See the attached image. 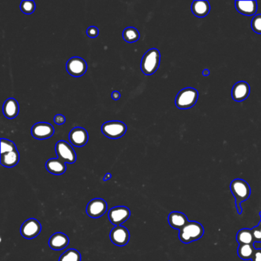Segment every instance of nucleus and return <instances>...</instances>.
Returning <instances> with one entry per match:
<instances>
[{"label": "nucleus", "mask_w": 261, "mask_h": 261, "mask_svg": "<svg viewBox=\"0 0 261 261\" xmlns=\"http://www.w3.org/2000/svg\"><path fill=\"white\" fill-rule=\"evenodd\" d=\"M65 120H66V119H65V117L62 114H57L54 117V123L56 124H58V125H62V124H65Z\"/></svg>", "instance_id": "31"}, {"label": "nucleus", "mask_w": 261, "mask_h": 261, "mask_svg": "<svg viewBox=\"0 0 261 261\" xmlns=\"http://www.w3.org/2000/svg\"><path fill=\"white\" fill-rule=\"evenodd\" d=\"M20 159V153L18 150L9 152L6 154H1V164L5 167H14L19 163Z\"/></svg>", "instance_id": "21"}, {"label": "nucleus", "mask_w": 261, "mask_h": 261, "mask_svg": "<svg viewBox=\"0 0 261 261\" xmlns=\"http://www.w3.org/2000/svg\"><path fill=\"white\" fill-rule=\"evenodd\" d=\"M160 65V52L157 49H151L147 51L142 58V72L146 75H154Z\"/></svg>", "instance_id": "3"}, {"label": "nucleus", "mask_w": 261, "mask_h": 261, "mask_svg": "<svg viewBox=\"0 0 261 261\" xmlns=\"http://www.w3.org/2000/svg\"><path fill=\"white\" fill-rule=\"evenodd\" d=\"M231 192L235 197V205L237 208L239 214L243 212L242 203L249 199L251 195V189L250 184L241 179H236L231 183Z\"/></svg>", "instance_id": "1"}, {"label": "nucleus", "mask_w": 261, "mask_h": 261, "mask_svg": "<svg viewBox=\"0 0 261 261\" xmlns=\"http://www.w3.org/2000/svg\"><path fill=\"white\" fill-rule=\"evenodd\" d=\"M205 229L202 224L198 221H188L184 228L180 230L179 238L184 244H190L202 238Z\"/></svg>", "instance_id": "2"}, {"label": "nucleus", "mask_w": 261, "mask_h": 261, "mask_svg": "<svg viewBox=\"0 0 261 261\" xmlns=\"http://www.w3.org/2000/svg\"><path fill=\"white\" fill-rule=\"evenodd\" d=\"M254 253H255V249L253 244H239L237 254H238L239 258L243 261L252 259Z\"/></svg>", "instance_id": "23"}, {"label": "nucleus", "mask_w": 261, "mask_h": 261, "mask_svg": "<svg viewBox=\"0 0 261 261\" xmlns=\"http://www.w3.org/2000/svg\"><path fill=\"white\" fill-rule=\"evenodd\" d=\"M42 231V225L38 220L30 218L23 223L20 232L22 236L25 238L33 239L40 234Z\"/></svg>", "instance_id": "8"}, {"label": "nucleus", "mask_w": 261, "mask_h": 261, "mask_svg": "<svg viewBox=\"0 0 261 261\" xmlns=\"http://www.w3.org/2000/svg\"><path fill=\"white\" fill-rule=\"evenodd\" d=\"M250 94V85L245 81H239L234 85L232 89V98L235 101H244Z\"/></svg>", "instance_id": "14"}, {"label": "nucleus", "mask_w": 261, "mask_h": 261, "mask_svg": "<svg viewBox=\"0 0 261 261\" xmlns=\"http://www.w3.org/2000/svg\"><path fill=\"white\" fill-rule=\"evenodd\" d=\"M199 92L192 87H186L180 91L176 98V105L180 109H188L196 104Z\"/></svg>", "instance_id": "4"}, {"label": "nucleus", "mask_w": 261, "mask_h": 261, "mask_svg": "<svg viewBox=\"0 0 261 261\" xmlns=\"http://www.w3.org/2000/svg\"><path fill=\"white\" fill-rule=\"evenodd\" d=\"M2 111H3L4 116L6 118H16L20 113V105L14 98H9L4 102Z\"/></svg>", "instance_id": "18"}, {"label": "nucleus", "mask_w": 261, "mask_h": 261, "mask_svg": "<svg viewBox=\"0 0 261 261\" xmlns=\"http://www.w3.org/2000/svg\"><path fill=\"white\" fill-rule=\"evenodd\" d=\"M46 169L55 176H61L66 172V163L60 158H50L46 162Z\"/></svg>", "instance_id": "17"}, {"label": "nucleus", "mask_w": 261, "mask_h": 261, "mask_svg": "<svg viewBox=\"0 0 261 261\" xmlns=\"http://www.w3.org/2000/svg\"><path fill=\"white\" fill-rule=\"evenodd\" d=\"M66 69L74 77H81L87 72V62L80 57H73L66 63Z\"/></svg>", "instance_id": "9"}, {"label": "nucleus", "mask_w": 261, "mask_h": 261, "mask_svg": "<svg viewBox=\"0 0 261 261\" xmlns=\"http://www.w3.org/2000/svg\"><path fill=\"white\" fill-rule=\"evenodd\" d=\"M127 125L118 120L108 121L101 127V130L104 134L110 139H119L122 137L127 132Z\"/></svg>", "instance_id": "5"}, {"label": "nucleus", "mask_w": 261, "mask_h": 261, "mask_svg": "<svg viewBox=\"0 0 261 261\" xmlns=\"http://www.w3.org/2000/svg\"><path fill=\"white\" fill-rule=\"evenodd\" d=\"M210 3L209 1L203 0H196L192 4V13L197 17H205L209 15L210 12Z\"/></svg>", "instance_id": "20"}, {"label": "nucleus", "mask_w": 261, "mask_h": 261, "mask_svg": "<svg viewBox=\"0 0 261 261\" xmlns=\"http://www.w3.org/2000/svg\"><path fill=\"white\" fill-rule=\"evenodd\" d=\"M20 9L25 14H31L35 9V3L32 0H24L21 2Z\"/></svg>", "instance_id": "26"}, {"label": "nucleus", "mask_w": 261, "mask_h": 261, "mask_svg": "<svg viewBox=\"0 0 261 261\" xmlns=\"http://www.w3.org/2000/svg\"><path fill=\"white\" fill-rule=\"evenodd\" d=\"M139 31L134 27H127L123 31V38L126 42L129 43H133L139 40Z\"/></svg>", "instance_id": "24"}, {"label": "nucleus", "mask_w": 261, "mask_h": 261, "mask_svg": "<svg viewBox=\"0 0 261 261\" xmlns=\"http://www.w3.org/2000/svg\"><path fill=\"white\" fill-rule=\"evenodd\" d=\"M59 261H81V254L76 249H69L61 254Z\"/></svg>", "instance_id": "25"}, {"label": "nucleus", "mask_w": 261, "mask_h": 261, "mask_svg": "<svg viewBox=\"0 0 261 261\" xmlns=\"http://www.w3.org/2000/svg\"><path fill=\"white\" fill-rule=\"evenodd\" d=\"M88 132L82 127H75L69 133L70 142L76 147H82L88 142Z\"/></svg>", "instance_id": "13"}, {"label": "nucleus", "mask_w": 261, "mask_h": 261, "mask_svg": "<svg viewBox=\"0 0 261 261\" xmlns=\"http://www.w3.org/2000/svg\"><path fill=\"white\" fill-rule=\"evenodd\" d=\"M87 35L91 39L97 38L99 35V29L95 26L89 27L87 30Z\"/></svg>", "instance_id": "29"}, {"label": "nucleus", "mask_w": 261, "mask_h": 261, "mask_svg": "<svg viewBox=\"0 0 261 261\" xmlns=\"http://www.w3.org/2000/svg\"><path fill=\"white\" fill-rule=\"evenodd\" d=\"M111 96L113 100H115V101H118V100L120 98V92L117 91H113V92L112 93Z\"/></svg>", "instance_id": "34"}, {"label": "nucleus", "mask_w": 261, "mask_h": 261, "mask_svg": "<svg viewBox=\"0 0 261 261\" xmlns=\"http://www.w3.org/2000/svg\"><path fill=\"white\" fill-rule=\"evenodd\" d=\"M202 75H203L204 76L207 77V76H209V75H210V71H209V69H205L204 70L203 72H202Z\"/></svg>", "instance_id": "36"}, {"label": "nucleus", "mask_w": 261, "mask_h": 261, "mask_svg": "<svg viewBox=\"0 0 261 261\" xmlns=\"http://www.w3.org/2000/svg\"><path fill=\"white\" fill-rule=\"evenodd\" d=\"M168 221L169 225L176 230H181L188 222V218L184 213L180 211H173L169 214Z\"/></svg>", "instance_id": "16"}, {"label": "nucleus", "mask_w": 261, "mask_h": 261, "mask_svg": "<svg viewBox=\"0 0 261 261\" xmlns=\"http://www.w3.org/2000/svg\"><path fill=\"white\" fill-rule=\"evenodd\" d=\"M260 217H261V221H260L259 225H258V228H259L260 230H261V211L259 213Z\"/></svg>", "instance_id": "37"}, {"label": "nucleus", "mask_w": 261, "mask_h": 261, "mask_svg": "<svg viewBox=\"0 0 261 261\" xmlns=\"http://www.w3.org/2000/svg\"><path fill=\"white\" fill-rule=\"evenodd\" d=\"M251 27L256 33L261 34V15L254 16L251 22Z\"/></svg>", "instance_id": "28"}, {"label": "nucleus", "mask_w": 261, "mask_h": 261, "mask_svg": "<svg viewBox=\"0 0 261 261\" xmlns=\"http://www.w3.org/2000/svg\"><path fill=\"white\" fill-rule=\"evenodd\" d=\"M110 238L113 244L120 247L127 245L130 238L129 231L125 227L115 226L112 229L110 234Z\"/></svg>", "instance_id": "11"}, {"label": "nucleus", "mask_w": 261, "mask_h": 261, "mask_svg": "<svg viewBox=\"0 0 261 261\" xmlns=\"http://www.w3.org/2000/svg\"><path fill=\"white\" fill-rule=\"evenodd\" d=\"M55 151L58 158L65 163L73 164L77 160L75 151L69 143L64 140H60L55 145Z\"/></svg>", "instance_id": "6"}, {"label": "nucleus", "mask_w": 261, "mask_h": 261, "mask_svg": "<svg viewBox=\"0 0 261 261\" xmlns=\"http://www.w3.org/2000/svg\"><path fill=\"white\" fill-rule=\"evenodd\" d=\"M15 150H17V149L13 142L3 138L1 139V154H6Z\"/></svg>", "instance_id": "27"}, {"label": "nucleus", "mask_w": 261, "mask_h": 261, "mask_svg": "<svg viewBox=\"0 0 261 261\" xmlns=\"http://www.w3.org/2000/svg\"><path fill=\"white\" fill-rule=\"evenodd\" d=\"M253 246L255 251H261V241H254Z\"/></svg>", "instance_id": "33"}, {"label": "nucleus", "mask_w": 261, "mask_h": 261, "mask_svg": "<svg viewBox=\"0 0 261 261\" xmlns=\"http://www.w3.org/2000/svg\"><path fill=\"white\" fill-rule=\"evenodd\" d=\"M251 261H261V251H255Z\"/></svg>", "instance_id": "32"}, {"label": "nucleus", "mask_w": 261, "mask_h": 261, "mask_svg": "<svg viewBox=\"0 0 261 261\" xmlns=\"http://www.w3.org/2000/svg\"><path fill=\"white\" fill-rule=\"evenodd\" d=\"M54 132V127L46 122L37 123L31 128V134L37 139H46L52 137Z\"/></svg>", "instance_id": "12"}, {"label": "nucleus", "mask_w": 261, "mask_h": 261, "mask_svg": "<svg viewBox=\"0 0 261 261\" xmlns=\"http://www.w3.org/2000/svg\"><path fill=\"white\" fill-rule=\"evenodd\" d=\"M235 7L241 14L253 16L258 10V2L257 1H236Z\"/></svg>", "instance_id": "19"}, {"label": "nucleus", "mask_w": 261, "mask_h": 261, "mask_svg": "<svg viewBox=\"0 0 261 261\" xmlns=\"http://www.w3.org/2000/svg\"><path fill=\"white\" fill-rule=\"evenodd\" d=\"M69 244V238L65 234L58 232L51 236L49 239V247L54 251H61Z\"/></svg>", "instance_id": "15"}, {"label": "nucleus", "mask_w": 261, "mask_h": 261, "mask_svg": "<svg viewBox=\"0 0 261 261\" xmlns=\"http://www.w3.org/2000/svg\"><path fill=\"white\" fill-rule=\"evenodd\" d=\"M111 178V173H106V174L105 175L104 178V181H107V180H110Z\"/></svg>", "instance_id": "35"}, {"label": "nucleus", "mask_w": 261, "mask_h": 261, "mask_svg": "<svg viewBox=\"0 0 261 261\" xmlns=\"http://www.w3.org/2000/svg\"><path fill=\"white\" fill-rule=\"evenodd\" d=\"M87 215L92 218H101L107 211V203L102 199H94L87 204Z\"/></svg>", "instance_id": "10"}, {"label": "nucleus", "mask_w": 261, "mask_h": 261, "mask_svg": "<svg viewBox=\"0 0 261 261\" xmlns=\"http://www.w3.org/2000/svg\"><path fill=\"white\" fill-rule=\"evenodd\" d=\"M130 210L125 206H117L110 209L108 213V218L110 222L115 226H120L129 219Z\"/></svg>", "instance_id": "7"}, {"label": "nucleus", "mask_w": 261, "mask_h": 261, "mask_svg": "<svg viewBox=\"0 0 261 261\" xmlns=\"http://www.w3.org/2000/svg\"><path fill=\"white\" fill-rule=\"evenodd\" d=\"M239 244H253L254 242L252 231L249 228H242L237 232L236 236Z\"/></svg>", "instance_id": "22"}, {"label": "nucleus", "mask_w": 261, "mask_h": 261, "mask_svg": "<svg viewBox=\"0 0 261 261\" xmlns=\"http://www.w3.org/2000/svg\"><path fill=\"white\" fill-rule=\"evenodd\" d=\"M251 231H252L254 241H261V232L258 226L254 227L251 229Z\"/></svg>", "instance_id": "30"}]
</instances>
